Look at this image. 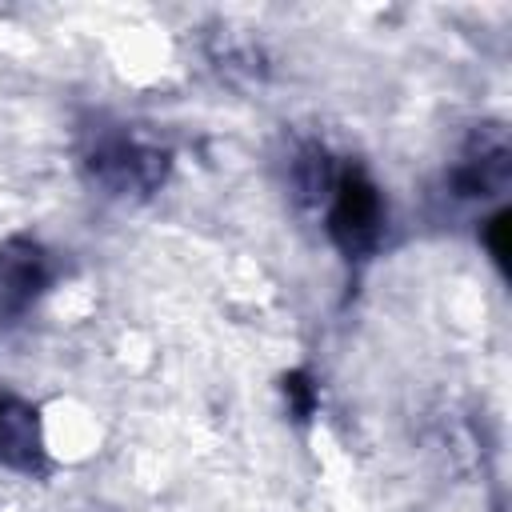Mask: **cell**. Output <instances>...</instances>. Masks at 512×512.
<instances>
[{
	"mask_svg": "<svg viewBox=\"0 0 512 512\" xmlns=\"http://www.w3.org/2000/svg\"><path fill=\"white\" fill-rule=\"evenodd\" d=\"M328 236L344 256H368L384 236V196L380 188L352 164L336 168V180L324 196Z\"/></svg>",
	"mask_w": 512,
	"mask_h": 512,
	"instance_id": "1",
	"label": "cell"
},
{
	"mask_svg": "<svg viewBox=\"0 0 512 512\" xmlns=\"http://www.w3.org/2000/svg\"><path fill=\"white\" fill-rule=\"evenodd\" d=\"M84 168L92 172V180L116 196H144L156 192L172 168V156L156 144H144L128 132H100L92 140V148L84 152Z\"/></svg>",
	"mask_w": 512,
	"mask_h": 512,
	"instance_id": "2",
	"label": "cell"
},
{
	"mask_svg": "<svg viewBox=\"0 0 512 512\" xmlns=\"http://www.w3.org/2000/svg\"><path fill=\"white\" fill-rule=\"evenodd\" d=\"M508 168H512V152H508V136L500 124H484L460 152V160L452 164L448 180L456 188V196H496L508 188Z\"/></svg>",
	"mask_w": 512,
	"mask_h": 512,
	"instance_id": "3",
	"label": "cell"
},
{
	"mask_svg": "<svg viewBox=\"0 0 512 512\" xmlns=\"http://www.w3.org/2000/svg\"><path fill=\"white\" fill-rule=\"evenodd\" d=\"M52 280L48 252L32 240H4L0 244V312H24Z\"/></svg>",
	"mask_w": 512,
	"mask_h": 512,
	"instance_id": "4",
	"label": "cell"
},
{
	"mask_svg": "<svg viewBox=\"0 0 512 512\" xmlns=\"http://www.w3.org/2000/svg\"><path fill=\"white\" fill-rule=\"evenodd\" d=\"M0 464L16 472L44 468V432L32 404L16 396H0Z\"/></svg>",
	"mask_w": 512,
	"mask_h": 512,
	"instance_id": "5",
	"label": "cell"
},
{
	"mask_svg": "<svg viewBox=\"0 0 512 512\" xmlns=\"http://www.w3.org/2000/svg\"><path fill=\"white\" fill-rule=\"evenodd\" d=\"M284 392H288V400L296 404V416H308L312 412V404H316V388H312V380L308 376H288L284 380Z\"/></svg>",
	"mask_w": 512,
	"mask_h": 512,
	"instance_id": "6",
	"label": "cell"
},
{
	"mask_svg": "<svg viewBox=\"0 0 512 512\" xmlns=\"http://www.w3.org/2000/svg\"><path fill=\"white\" fill-rule=\"evenodd\" d=\"M504 232H508V212H496V216L484 224V240H488V252H492V260H496V264H504V256H508Z\"/></svg>",
	"mask_w": 512,
	"mask_h": 512,
	"instance_id": "7",
	"label": "cell"
}]
</instances>
